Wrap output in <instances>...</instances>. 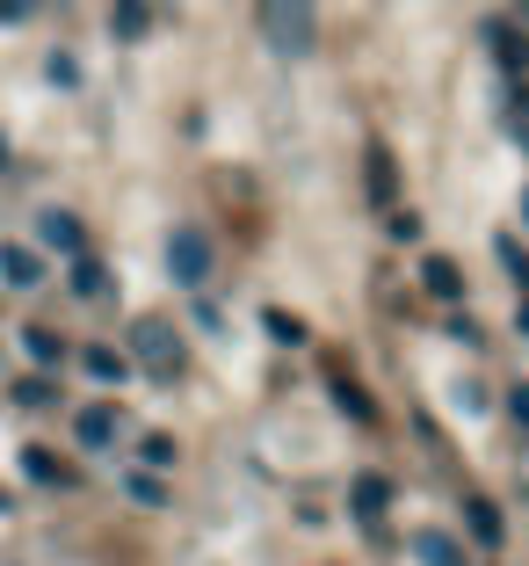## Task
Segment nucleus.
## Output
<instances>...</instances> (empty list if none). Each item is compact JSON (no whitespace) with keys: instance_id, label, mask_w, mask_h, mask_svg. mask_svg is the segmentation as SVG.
<instances>
[{"instance_id":"1","label":"nucleus","mask_w":529,"mask_h":566,"mask_svg":"<svg viewBox=\"0 0 529 566\" xmlns=\"http://www.w3.org/2000/svg\"><path fill=\"white\" fill-rule=\"evenodd\" d=\"M254 22H262V44L276 59H305L319 44V22H313V0H254Z\"/></svg>"},{"instance_id":"2","label":"nucleus","mask_w":529,"mask_h":566,"mask_svg":"<svg viewBox=\"0 0 529 566\" xmlns=\"http://www.w3.org/2000/svg\"><path fill=\"white\" fill-rule=\"evenodd\" d=\"M131 356H138V370L160 378V385H174L189 370V342L174 334V319H131Z\"/></svg>"},{"instance_id":"3","label":"nucleus","mask_w":529,"mask_h":566,"mask_svg":"<svg viewBox=\"0 0 529 566\" xmlns=\"http://www.w3.org/2000/svg\"><path fill=\"white\" fill-rule=\"evenodd\" d=\"M167 276L182 283V291H197V283L211 276V233H203V226H174V240H167Z\"/></svg>"},{"instance_id":"4","label":"nucleus","mask_w":529,"mask_h":566,"mask_svg":"<svg viewBox=\"0 0 529 566\" xmlns=\"http://www.w3.org/2000/svg\"><path fill=\"white\" fill-rule=\"evenodd\" d=\"M457 516H464V537H472L479 552H500V545H508V516H500V501H494V494H479V486H464Z\"/></svg>"},{"instance_id":"5","label":"nucleus","mask_w":529,"mask_h":566,"mask_svg":"<svg viewBox=\"0 0 529 566\" xmlns=\"http://www.w3.org/2000/svg\"><path fill=\"white\" fill-rule=\"evenodd\" d=\"M22 480L44 486V494H73V486H81V472H73L51 443H30V450H22Z\"/></svg>"},{"instance_id":"6","label":"nucleus","mask_w":529,"mask_h":566,"mask_svg":"<svg viewBox=\"0 0 529 566\" xmlns=\"http://www.w3.org/2000/svg\"><path fill=\"white\" fill-rule=\"evenodd\" d=\"M384 509H392V480H384V472H356V480H348V516L363 523V531H378Z\"/></svg>"},{"instance_id":"7","label":"nucleus","mask_w":529,"mask_h":566,"mask_svg":"<svg viewBox=\"0 0 529 566\" xmlns=\"http://www.w3.org/2000/svg\"><path fill=\"white\" fill-rule=\"evenodd\" d=\"M363 182H370V203H378V211H399V175H392V146H384V138L363 146Z\"/></svg>"},{"instance_id":"8","label":"nucleus","mask_w":529,"mask_h":566,"mask_svg":"<svg viewBox=\"0 0 529 566\" xmlns=\"http://www.w3.org/2000/svg\"><path fill=\"white\" fill-rule=\"evenodd\" d=\"M116 436H124V415H116V407H81V415H73V443L81 450H116Z\"/></svg>"},{"instance_id":"9","label":"nucleus","mask_w":529,"mask_h":566,"mask_svg":"<svg viewBox=\"0 0 529 566\" xmlns=\"http://www.w3.org/2000/svg\"><path fill=\"white\" fill-rule=\"evenodd\" d=\"M327 400L341 407V415L356 421V429H378V400H370V392H363L356 378H348V370H327Z\"/></svg>"},{"instance_id":"10","label":"nucleus","mask_w":529,"mask_h":566,"mask_svg":"<svg viewBox=\"0 0 529 566\" xmlns=\"http://www.w3.org/2000/svg\"><path fill=\"white\" fill-rule=\"evenodd\" d=\"M421 291L443 298V305H464V269L449 254H421Z\"/></svg>"},{"instance_id":"11","label":"nucleus","mask_w":529,"mask_h":566,"mask_svg":"<svg viewBox=\"0 0 529 566\" xmlns=\"http://www.w3.org/2000/svg\"><path fill=\"white\" fill-rule=\"evenodd\" d=\"M124 501H131V509H174V486H167V472H146V465H131L124 472Z\"/></svg>"},{"instance_id":"12","label":"nucleus","mask_w":529,"mask_h":566,"mask_svg":"<svg viewBox=\"0 0 529 566\" xmlns=\"http://www.w3.org/2000/svg\"><path fill=\"white\" fill-rule=\"evenodd\" d=\"M36 233H44V248H59V254H73V262H81L87 254V226L73 211H44L36 218Z\"/></svg>"},{"instance_id":"13","label":"nucleus","mask_w":529,"mask_h":566,"mask_svg":"<svg viewBox=\"0 0 529 566\" xmlns=\"http://www.w3.org/2000/svg\"><path fill=\"white\" fill-rule=\"evenodd\" d=\"M406 552H414L421 566H472V552H464L449 531H414V537H406Z\"/></svg>"},{"instance_id":"14","label":"nucleus","mask_w":529,"mask_h":566,"mask_svg":"<svg viewBox=\"0 0 529 566\" xmlns=\"http://www.w3.org/2000/svg\"><path fill=\"white\" fill-rule=\"evenodd\" d=\"M0 276L15 283V291H36V283H44V262H36V248H0Z\"/></svg>"},{"instance_id":"15","label":"nucleus","mask_w":529,"mask_h":566,"mask_svg":"<svg viewBox=\"0 0 529 566\" xmlns=\"http://www.w3.org/2000/svg\"><path fill=\"white\" fill-rule=\"evenodd\" d=\"M81 364H87L95 385H124L131 378V356H116V349H81Z\"/></svg>"},{"instance_id":"16","label":"nucleus","mask_w":529,"mask_h":566,"mask_svg":"<svg viewBox=\"0 0 529 566\" xmlns=\"http://www.w3.org/2000/svg\"><path fill=\"white\" fill-rule=\"evenodd\" d=\"M124 44H138V36L152 30V0H116V22H109Z\"/></svg>"},{"instance_id":"17","label":"nucleus","mask_w":529,"mask_h":566,"mask_svg":"<svg viewBox=\"0 0 529 566\" xmlns=\"http://www.w3.org/2000/svg\"><path fill=\"white\" fill-rule=\"evenodd\" d=\"M138 465L146 472H174L182 465V443H174V436H146V443H138Z\"/></svg>"},{"instance_id":"18","label":"nucleus","mask_w":529,"mask_h":566,"mask_svg":"<svg viewBox=\"0 0 529 566\" xmlns=\"http://www.w3.org/2000/svg\"><path fill=\"white\" fill-rule=\"evenodd\" d=\"M22 349H30L44 370H59V364H66V342H59L51 327H22Z\"/></svg>"},{"instance_id":"19","label":"nucleus","mask_w":529,"mask_h":566,"mask_svg":"<svg viewBox=\"0 0 529 566\" xmlns=\"http://www.w3.org/2000/svg\"><path fill=\"white\" fill-rule=\"evenodd\" d=\"M15 407H30V415L59 407V378H15Z\"/></svg>"},{"instance_id":"20","label":"nucleus","mask_w":529,"mask_h":566,"mask_svg":"<svg viewBox=\"0 0 529 566\" xmlns=\"http://www.w3.org/2000/svg\"><path fill=\"white\" fill-rule=\"evenodd\" d=\"M73 291H81V298H109V269H102L95 254H81V262H73Z\"/></svg>"},{"instance_id":"21","label":"nucleus","mask_w":529,"mask_h":566,"mask_svg":"<svg viewBox=\"0 0 529 566\" xmlns=\"http://www.w3.org/2000/svg\"><path fill=\"white\" fill-rule=\"evenodd\" d=\"M494 254H500V269H508L515 283H529V254H522V240H515V233H500V240H494Z\"/></svg>"},{"instance_id":"22","label":"nucleus","mask_w":529,"mask_h":566,"mask_svg":"<svg viewBox=\"0 0 529 566\" xmlns=\"http://www.w3.org/2000/svg\"><path fill=\"white\" fill-rule=\"evenodd\" d=\"M262 327H268V342H290V349H298V342H305V327H298V319H290V313H276V305H268V313H262Z\"/></svg>"},{"instance_id":"23","label":"nucleus","mask_w":529,"mask_h":566,"mask_svg":"<svg viewBox=\"0 0 529 566\" xmlns=\"http://www.w3.org/2000/svg\"><path fill=\"white\" fill-rule=\"evenodd\" d=\"M384 233L392 240H421V218L414 211H384Z\"/></svg>"},{"instance_id":"24","label":"nucleus","mask_w":529,"mask_h":566,"mask_svg":"<svg viewBox=\"0 0 529 566\" xmlns=\"http://www.w3.org/2000/svg\"><path fill=\"white\" fill-rule=\"evenodd\" d=\"M508 421L529 436V385H508Z\"/></svg>"},{"instance_id":"25","label":"nucleus","mask_w":529,"mask_h":566,"mask_svg":"<svg viewBox=\"0 0 529 566\" xmlns=\"http://www.w3.org/2000/svg\"><path fill=\"white\" fill-rule=\"evenodd\" d=\"M51 81H59V87H81V66H73L66 51H59V59H51Z\"/></svg>"},{"instance_id":"26","label":"nucleus","mask_w":529,"mask_h":566,"mask_svg":"<svg viewBox=\"0 0 529 566\" xmlns=\"http://www.w3.org/2000/svg\"><path fill=\"white\" fill-rule=\"evenodd\" d=\"M515 327H522V334H529V298H522V313H515Z\"/></svg>"},{"instance_id":"27","label":"nucleus","mask_w":529,"mask_h":566,"mask_svg":"<svg viewBox=\"0 0 529 566\" xmlns=\"http://www.w3.org/2000/svg\"><path fill=\"white\" fill-rule=\"evenodd\" d=\"M0 175H8V146H0Z\"/></svg>"},{"instance_id":"28","label":"nucleus","mask_w":529,"mask_h":566,"mask_svg":"<svg viewBox=\"0 0 529 566\" xmlns=\"http://www.w3.org/2000/svg\"><path fill=\"white\" fill-rule=\"evenodd\" d=\"M522 218H529V189H522Z\"/></svg>"},{"instance_id":"29","label":"nucleus","mask_w":529,"mask_h":566,"mask_svg":"<svg viewBox=\"0 0 529 566\" xmlns=\"http://www.w3.org/2000/svg\"><path fill=\"white\" fill-rule=\"evenodd\" d=\"M0 509H8V501H0Z\"/></svg>"}]
</instances>
